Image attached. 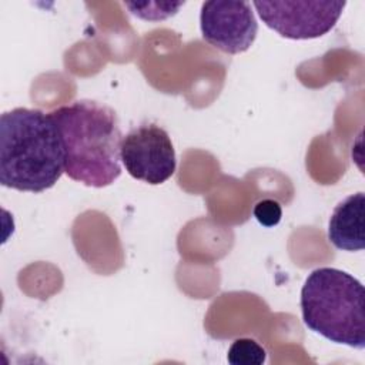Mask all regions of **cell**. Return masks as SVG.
<instances>
[{"mask_svg": "<svg viewBox=\"0 0 365 365\" xmlns=\"http://www.w3.org/2000/svg\"><path fill=\"white\" fill-rule=\"evenodd\" d=\"M364 285L351 274L322 267L314 269L301 289L302 321L325 339L365 348Z\"/></svg>", "mask_w": 365, "mask_h": 365, "instance_id": "3", "label": "cell"}, {"mask_svg": "<svg viewBox=\"0 0 365 365\" xmlns=\"http://www.w3.org/2000/svg\"><path fill=\"white\" fill-rule=\"evenodd\" d=\"M60 131L64 173L87 187L111 185L121 175V143L117 114L91 100H78L50 113Z\"/></svg>", "mask_w": 365, "mask_h": 365, "instance_id": "2", "label": "cell"}, {"mask_svg": "<svg viewBox=\"0 0 365 365\" xmlns=\"http://www.w3.org/2000/svg\"><path fill=\"white\" fill-rule=\"evenodd\" d=\"M267 27L291 40H311L329 33L346 1H254Z\"/></svg>", "mask_w": 365, "mask_h": 365, "instance_id": "4", "label": "cell"}, {"mask_svg": "<svg viewBox=\"0 0 365 365\" xmlns=\"http://www.w3.org/2000/svg\"><path fill=\"white\" fill-rule=\"evenodd\" d=\"M121 163L133 178L151 185L165 182L177 167L173 141L157 124H141L123 137Z\"/></svg>", "mask_w": 365, "mask_h": 365, "instance_id": "5", "label": "cell"}, {"mask_svg": "<svg viewBox=\"0 0 365 365\" xmlns=\"http://www.w3.org/2000/svg\"><path fill=\"white\" fill-rule=\"evenodd\" d=\"M64 173V150L53 115L17 107L0 118V182L7 188L43 192Z\"/></svg>", "mask_w": 365, "mask_h": 365, "instance_id": "1", "label": "cell"}, {"mask_svg": "<svg viewBox=\"0 0 365 365\" xmlns=\"http://www.w3.org/2000/svg\"><path fill=\"white\" fill-rule=\"evenodd\" d=\"M125 7L138 19L148 21H160L165 20L178 13V10L185 4L184 1L178 3H160V1H148V3H124Z\"/></svg>", "mask_w": 365, "mask_h": 365, "instance_id": "9", "label": "cell"}, {"mask_svg": "<svg viewBox=\"0 0 365 365\" xmlns=\"http://www.w3.org/2000/svg\"><path fill=\"white\" fill-rule=\"evenodd\" d=\"M200 27L207 43L228 54L247 51L258 33V23L248 1H204Z\"/></svg>", "mask_w": 365, "mask_h": 365, "instance_id": "6", "label": "cell"}, {"mask_svg": "<svg viewBox=\"0 0 365 365\" xmlns=\"http://www.w3.org/2000/svg\"><path fill=\"white\" fill-rule=\"evenodd\" d=\"M227 359L232 365H262L267 359V352L257 341L240 338L230 346Z\"/></svg>", "mask_w": 365, "mask_h": 365, "instance_id": "8", "label": "cell"}, {"mask_svg": "<svg viewBox=\"0 0 365 365\" xmlns=\"http://www.w3.org/2000/svg\"><path fill=\"white\" fill-rule=\"evenodd\" d=\"M254 217L264 227H275L282 217L281 205L275 200H261L254 207Z\"/></svg>", "mask_w": 365, "mask_h": 365, "instance_id": "10", "label": "cell"}, {"mask_svg": "<svg viewBox=\"0 0 365 365\" xmlns=\"http://www.w3.org/2000/svg\"><path fill=\"white\" fill-rule=\"evenodd\" d=\"M364 192L346 197L334 208L328 224V240L335 248L349 252L364 250Z\"/></svg>", "mask_w": 365, "mask_h": 365, "instance_id": "7", "label": "cell"}]
</instances>
